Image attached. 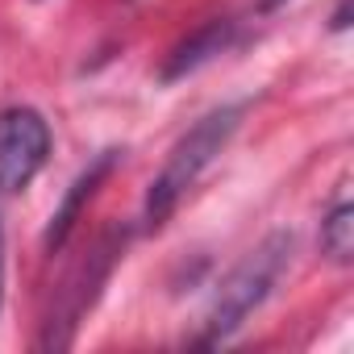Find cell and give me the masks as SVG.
<instances>
[{
  "label": "cell",
  "mask_w": 354,
  "mask_h": 354,
  "mask_svg": "<svg viewBox=\"0 0 354 354\" xmlns=\"http://www.w3.org/2000/svg\"><path fill=\"white\" fill-rule=\"evenodd\" d=\"M242 113H246V104H221V109L205 113L180 142L171 146L162 171L150 180V192H146V213H142L146 230H158L175 213V205L184 201V192L201 180V171L225 150V142L234 138Z\"/></svg>",
  "instance_id": "cell-1"
},
{
  "label": "cell",
  "mask_w": 354,
  "mask_h": 354,
  "mask_svg": "<svg viewBox=\"0 0 354 354\" xmlns=\"http://www.w3.org/2000/svg\"><path fill=\"white\" fill-rule=\"evenodd\" d=\"M288 250H292V238L288 234H271L259 250H250L234 271L230 279L217 288L213 304H209V317H205V342H221L230 337L263 300L267 292L275 288L283 263H288Z\"/></svg>",
  "instance_id": "cell-2"
},
{
  "label": "cell",
  "mask_w": 354,
  "mask_h": 354,
  "mask_svg": "<svg viewBox=\"0 0 354 354\" xmlns=\"http://www.w3.org/2000/svg\"><path fill=\"white\" fill-rule=\"evenodd\" d=\"M50 125L38 109H0V192H21L46 167Z\"/></svg>",
  "instance_id": "cell-3"
},
{
  "label": "cell",
  "mask_w": 354,
  "mask_h": 354,
  "mask_svg": "<svg viewBox=\"0 0 354 354\" xmlns=\"http://www.w3.org/2000/svg\"><path fill=\"white\" fill-rule=\"evenodd\" d=\"M113 158H117V150H104L80 180L71 184V192H67V201H63V209L50 217V230H46V250H59L63 242H67V234H71V225H75V217H80V209H84V201H92V192H96V184L109 175V167H113Z\"/></svg>",
  "instance_id": "cell-4"
},
{
  "label": "cell",
  "mask_w": 354,
  "mask_h": 354,
  "mask_svg": "<svg viewBox=\"0 0 354 354\" xmlns=\"http://www.w3.org/2000/svg\"><path fill=\"white\" fill-rule=\"evenodd\" d=\"M234 42V21H209L205 30H196L188 42H180L175 46V55H171V63H167V71H162V80H180V75H188V71H196L201 63H209L213 55H221L225 46Z\"/></svg>",
  "instance_id": "cell-5"
},
{
  "label": "cell",
  "mask_w": 354,
  "mask_h": 354,
  "mask_svg": "<svg viewBox=\"0 0 354 354\" xmlns=\"http://www.w3.org/2000/svg\"><path fill=\"white\" fill-rule=\"evenodd\" d=\"M321 246H325V254H333L337 263H350V250H354V209L342 201L333 213H329V221L321 225Z\"/></svg>",
  "instance_id": "cell-6"
},
{
  "label": "cell",
  "mask_w": 354,
  "mask_h": 354,
  "mask_svg": "<svg viewBox=\"0 0 354 354\" xmlns=\"http://www.w3.org/2000/svg\"><path fill=\"white\" fill-rule=\"evenodd\" d=\"M0 288H5V242H0Z\"/></svg>",
  "instance_id": "cell-7"
},
{
  "label": "cell",
  "mask_w": 354,
  "mask_h": 354,
  "mask_svg": "<svg viewBox=\"0 0 354 354\" xmlns=\"http://www.w3.org/2000/svg\"><path fill=\"white\" fill-rule=\"evenodd\" d=\"M283 0H259V9H279Z\"/></svg>",
  "instance_id": "cell-8"
}]
</instances>
